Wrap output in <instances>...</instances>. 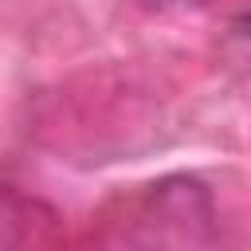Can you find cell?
<instances>
[{
    "label": "cell",
    "instance_id": "cell-1",
    "mask_svg": "<svg viewBox=\"0 0 251 251\" xmlns=\"http://www.w3.org/2000/svg\"><path fill=\"white\" fill-rule=\"evenodd\" d=\"M243 27H247V35H251V16H247V20H243Z\"/></svg>",
    "mask_w": 251,
    "mask_h": 251
}]
</instances>
